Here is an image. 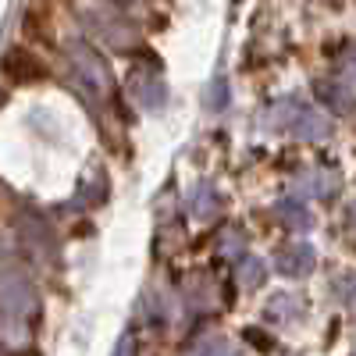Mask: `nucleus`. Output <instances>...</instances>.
<instances>
[{
    "mask_svg": "<svg viewBox=\"0 0 356 356\" xmlns=\"http://www.w3.org/2000/svg\"><path fill=\"white\" fill-rule=\"evenodd\" d=\"M4 75H8L11 82H18V86H25V82H43V79H47V65L40 61L33 50L15 47V50H8V57H4Z\"/></svg>",
    "mask_w": 356,
    "mask_h": 356,
    "instance_id": "f257e3e1",
    "label": "nucleus"
},
{
    "mask_svg": "<svg viewBox=\"0 0 356 356\" xmlns=\"http://www.w3.org/2000/svg\"><path fill=\"white\" fill-rule=\"evenodd\" d=\"M25 33L33 36V40L47 36V11L43 8H29L25 11Z\"/></svg>",
    "mask_w": 356,
    "mask_h": 356,
    "instance_id": "f03ea898",
    "label": "nucleus"
}]
</instances>
